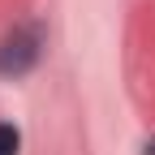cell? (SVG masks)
<instances>
[{
  "label": "cell",
  "instance_id": "6da1fadb",
  "mask_svg": "<svg viewBox=\"0 0 155 155\" xmlns=\"http://www.w3.org/2000/svg\"><path fill=\"white\" fill-rule=\"evenodd\" d=\"M39 52H43V30L39 26H17L5 43H0V73H26L35 61H39Z\"/></svg>",
  "mask_w": 155,
  "mask_h": 155
},
{
  "label": "cell",
  "instance_id": "7a4b0ae2",
  "mask_svg": "<svg viewBox=\"0 0 155 155\" xmlns=\"http://www.w3.org/2000/svg\"><path fill=\"white\" fill-rule=\"evenodd\" d=\"M17 147H22L17 125H0V155H17Z\"/></svg>",
  "mask_w": 155,
  "mask_h": 155
},
{
  "label": "cell",
  "instance_id": "3957f363",
  "mask_svg": "<svg viewBox=\"0 0 155 155\" xmlns=\"http://www.w3.org/2000/svg\"><path fill=\"white\" fill-rule=\"evenodd\" d=\"M147 155H155V142H147Z\"/></svg>",
  "mask_w": 155,
  "mask_h": 155
}]
</instances>
